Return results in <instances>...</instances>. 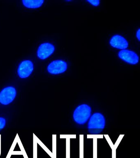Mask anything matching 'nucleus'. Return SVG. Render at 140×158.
Masks as SVG:
<instances>
[{"instance_id":"f8f14e48","label":"nucleus","mask_w":140,"mask_h":158,"mask_svg":"<svg viewBox=\"0 0 140 158\" xmlns=\"http://www.w3.org/2000/svg\"><path fill=\"white\" fill-rule=\"evenodd\" d=\"M136 37L138 40L139 41L140 40V29H138V30L136 32Z\"/></svg>"},{"instance_id":"f03ea898","label":"nucleus","mask_w":140,"mask_h":158,"mask_svg":"<svg viewBox=\"0 0 140 158\" xmlns=\"http://www.w3.org/2000/svg\"><path fill=\"white\" fill-rule=\"evenodd\" d=\"M91 114V108L87 104L78 106L73 113L74 120L79 124H84L88 121Z\"/></svg>"},{"instance_id":"7ed1b4c3","label":"nucleus","mask_w":140,"mask_h":158,"mask_svg":"<svg viewBox=\"0 0 140 158\" xmlns=\"http://www.w3.org/2000/svg\"><path fill=\"white\" fill-rule=\"evenodd\" d=\"M16 89L13 86H8L0 92V103L8 105L11 103L16 96Z\"/></svg>"},{"instance_id":"6e6552de","label":"nucleus","mask_w":140,"mask_h":158,"mask_svg":"<svg viewBox=\"0 0 140 158\" xmlns=\"http://www.w3.org/2000/svg\"><path fill=\"white\" fill-rule=\"evenodd\" d=\"M110 44L114 48L122 50L126 49L128 46L127 40L124 37L120 35L113 36L110 40Z\"/></svg>"},{"instance_id":"f257e3e1","label":"nucleus","mask_w":140,"mask_h":158,"mask_svg":"<svg viewBox=\"0 0 140 158\" xmlns=\"http://www.w3.org/2000/svg\"><path fill=\"white\" fill-rule=\"evenodd\" d=\"M105 126V119L101 113L96 112L91 117L88 123V129L92 134L101 133Z\"/></svg>"},{"instance_id":"0eeeda50","label":"nucleus","mask_w":140,"mask_h":158,"mask_svg":"<svg viewBox=\"0 0 140 158\" xmlns=\"http://www.w3.org/2000/svg\"><path fill=\"white\" fill-rule=\"evenodd\" d=\"M55 50L54 46L50 43L41 44L38 49V56L40 59H45L50 56Z\"/></svg>"},{"instance_id":"423d86ee","label":"nucleus","mask_w":140,"mask_h":158,"mask_svg":"<svg viewBox=\"0 0 140 158\" xmlns=\"http://www.w3.org/2000/svg\"><path fill=\"white\" fill-rule=\"evenodd\" d=\"M119 57L129 64H135L138 63L139 57L134 52L126 49H123L119 52Z\"/></svg>"},{"instance_id":"9d476101","label":"nucleus","mask_w":140,"mask_h":158,"mask_svg":"<svg viewBox=\"0 0 140 158\" xmlns=\"http://www.w3.org/2000/svg\"><path fill=\"white\" fill-rule=\"evenodd\" d=\"M6 120L3 117H0V131L5 127Z\"/></svg>"},{"instance_id":"20e7f679","label":"nucleus","mask_w":140,"mask_h":158,"mask_svg":"<svg viewBox=\"0 0 140 158\" xmlns=\"http://www.w3.org/2000/svg\"><path fill=\"white\" fill-rule=\"evenodd\" d=\"M67 69V63L62 60H54L50 63L47 68L49 72L52 74L62 73Z\"/></svg>"},{"instance_id":"1a4fd4ad","label":"nucleus","mask_w":140,"mask_h":158,"mask_svg":"<svg viewBox=\"0 0 140 158\" xmlns=\"http://www.w3.org/2000/svg\"><path fill=\"white\" fill-rule=\"evenodd\" d=\"M23 4L28 8H38L42 6L44 2L43 0H38V1H22Z\"/></svg>"},{"instance_id":"9b49d317","label":"nucleus","mask_w":140,"mask_h":158,"mask_svg":"<svg viewBox=\"0 0 140 158\" xmlns=\"http://www.w3.org/2000/svg\"><path fill=\"white\" fill-rule=\"evenodd\" d=\"M88 2H89L91 4L93 5V6H99V3H100V1L99 0H88L87 1Z\"/></svg>"},{"instance_id":"39448f33","label":"nucleus","mask_w":140,"mask_h":158,"mask_svg":"<svg viewBox=\"0 0 140 158\" xmlns=\"http://www.w3.org/2000/svg\"><path fill=\"white\" fill-rule=\"evenodd\" d=\"M33 70L34 65L33 63L30 60H24L21 63L18 68V75L22 78H25L31 74Z\"/></svg>"}]
</instances>
